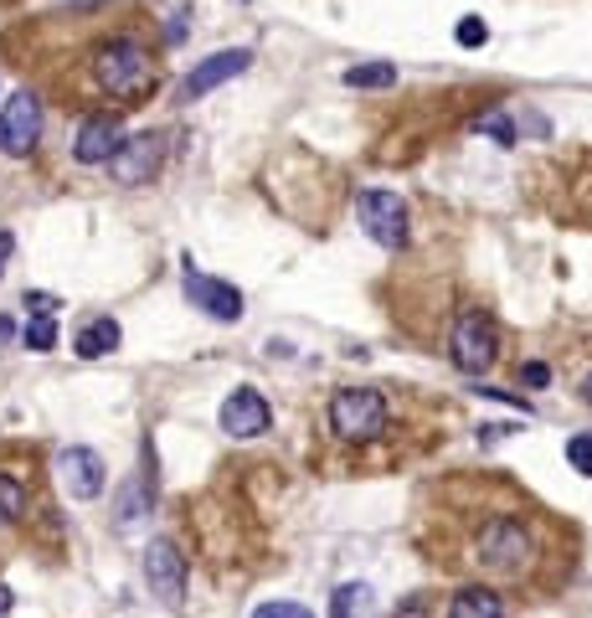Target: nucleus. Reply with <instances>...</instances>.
<instances>
[{
    "label": "nucleus",
    "mask_w": 592,
    "mask_h": 618,
    "mask_svg": "<svg viewBox=\"0 0 592 618\" xmlns=\"http://www.w3.org/2000/svg\"><path fill=\"white\" fill-rule=\"evenodd\" d=\"M474 567L485 577H500V583H520L541 562V542H536V526L526 515H489L485 526L474 531Z\"/></svg>",
    "instance_id": "obj_1"
},
{
    "label": "nucleus",
    "mask_w": 592,
    "mask_h": 618,
    "mask_svg": "<svg viewBox=\"0 0 592 618\" xmlns=\"http://www.w3.org/2000/svg\"><path fill=\"white\" fill-rule=\"evenodd\" d=\"M93 83H98L108 98L134 104V98H145V93L155 88V62H149V52L134 42V36H114V42H104L93 52Z\"/></svg>",
    "instance_id": "obj_2"
},
{
    "label": "nucleus",
    "mask_w": 592,
    "mask_h": 618,
    "mask_svg": "<svg viewBox=\"0 0 592 618\" xmlns=\"http://www.w3.org/2000/svg\"><path fill=\"white\" fill-rule=\"evenodd\" d=\"M448 350H454V366H459L464 377H485L489 366L500 362V325L485 310H464Z\"/></svg>",
    "instance_id": "obj_3"
},
{
    "label": "nucleus",
    "mask_w": 592,
    "mask_h": 618,
    "mask_svg": "<svg viewBox=\"0 0 592 618\" xmlns=\"http://www.w3.org/2000/svg\"><path fill=\"white\" fill-rule=\"evenodd\" d=\"M330 428L351 443H366V438L386 433V397L371 392V387H345V392L330 397Z\"/></svg>",
    "instance_id": "obj_4"
},
{
    "label": "nucleus",
    "mask_w": 592,
    "mask_h": 618,
    "mask_svg": "<svg viewBox=\"0 0 592 618\" xmlns=\"http://www.w3.org/2000/svg\"><path fill=\"white\" fill-rule=\"evenodd\" d=\"M42 139V98L37 93H11L0 108V150L6 155H31Z\"/></svg>",
    "instance_id": "obj_5"
},
{
    "label": "nucleus",
    "mask_w": 592,
    "mask_h": 618,
    "mask_svg": "<svg viewBox=\"0 0 592 618\" xmlns=\"http://www.w3.org/2000/svg\"><path fill=\"white\" fill-rule=\"evenodd\" d=\"M355 211H361V227L371 232V242H382V248L407 242V207H402L397 191H361Z\"/></svg>",
    "instance_id": "obj_6"
},
{
    "label": "nucleus",
    "mask_w": 592,
    "mask_h": 618,
    "mask_svg": "<svg viewBox=\"0 0 592 618\" xmlns=\"http://www.w3.org/2000/svg\"><path fill=\"white\" fill-rule=\"evenodd\" d=\"M145 577H149V593H155L160 604L176 608L180 598H186V557H180V546L155 536V542L145 546Z\"/></svg>",
    "instance_id": "obj_7"
},
{
    "label": "nucleus",
    "mask_w": 592,
    "mask_h": 618,
    "mask_svg": "<svg viewBox=\"0 0 592 618\" xmlns=\"http://www.w3.org/2000/svg\"><path fill=\"white\" fill-rule=\"evenodd\" d=\"M248 67H252V52H248V46H232V52H211L207 62H196L191 73H186V83H180V98H186V104H196V98H207L211 88H222V83L242 77Z\"/></svg>",
    "instance_id": "obj_8"
},
{
    "label": "nucleus",
    "mask_w": 592,
    "mask_h": 618,
    "mask_svg": "<svg viewBox=\"0 0 592 618\" xmlns=\"http://www.w3.org/2000/svg\"><path fill=\"white\" fill-rule=\"evenodd\" d=\"M186 300H191L201 315L222 320V325L242 320V294H237L232 284H222V279H211V273H196L191 263H186Z\"/></svg>",
    "instance_id": "obj_9"
},
{
    "label": "nucleus",
    "mask_w": 592,
    "mask_h": 618,
    "mask_svg": "<svg viewBox=\"0 0 592 618\" xmlns=\"http://www.w3.org/2000/svg\"><path fill=\"white\" fill-rule=\"evenodd\" d=\"M268 422H273V408H268V397L258 387H237L222 402V433L232 438H263Z\"/></svg>",
    "instance_id": "obj_10"
},
{
    "label": "nucleus",
    "mask_w": 592,
    "mask_h": 618,
    "mask_svg": "<svg viewBox=\"0 0 592 618\" xmlns=\"http://www.w3.org/2000/svg\"><path fill=\"white\" fill-rule=\"evenodd\" d=\"M160 170V135H134L118 145V155L108 160V176L118 186H145Z\"/></svg>",
    "instance_id": "obj_11"
},
{
    "label": "nucleus",
    "mask_w": 592,
    "mask_h": 618,
    "mask_svg": "<svg viewBox=\"0 0 592 618\" xmlns=\"http://www.w3.org/2000/svg\"><path fill=\"white\" fill-rule=\"evenodd\" d=\"M58 474H62V484H67V495L73 500H98L104 495V484H108L104 459H98L93 449H62Z\"/></svg>",
    "instance_id": "obj_12"
},
{
    "label": "nucleus",
    "mask_w": 592,
    "mask_h": 618,
    "mask_svg": "<svg viewBox=\"0 0 592 618\" xmlns=\"http://www.w3.org/2000/svg\"><path fill=\"white\" fill-rule=\"evenodd\" d=\"M118 145H124V124L114 119V114H93V119H83V129H77V166H108L118 155Z\"/></svg>",
    "instance_id": "obj_13"
},
{
    "label": "nucleus",
    "mask_w": 592,
    "mask_h": 618,
    "mask_svg": "<svg viewBox=\"0 0 592 618\" xmlns=\"http://www.w3.org/2000/svg\"><path fill=\"white\" fill-rule=\"evenodd\" d=\"M114 346H118V325H114L108 315L89 320V325L77 331V341H73V350L83 356V362H98V356H108Z\"/></svg>",
    "instance_id": "obj_14"
},
{
    "label": "nucleus",
    "mask_w": 592,
    "mask_h": 618,
    "mask_svg": "<svg viewBox=\"0 0 592 618\" xmlns=\"http://www.w3.org/2000/svg\"><path fill=\"white\" fill-rule=\"evenodd\" d=\"M330 618H376V593H371V583H345V588H335Z\"/></svg>",
    "instance_id": "obj_15"
},
{
    "label": "nucleus",
    "mask_w": 592,
    "mask_h": 618,
    "mask_svg": "<svg viewBox=\"0 0 592 618\" xmlns=\"http://www.w3.org/2000/svg\"><path fill=\"white\" fill-rule=\"evenodd\" d=\"M448 618H505V604L489 588H464L454 604H448Z\"/></svg>",
    "instance_id": "obj_16"
},
{
    "label": "nucleus",
    "mask_w": 592,
    "mask_h": 618,
    "mask_svg": "<svg viewBox=\"0 0 592 618\" xmlns=\"http://www.w3.org/2000/svg\"><path fill=\"white\" fill-rule=\"evenodd\" d=\"M397 83V67L392 62H361V67H345V88H392Z\"/></svg>",
    "instance_id": "obj_17"
},
{
    "label": "nucleus",
    "mask_w": 592,
    "mask_h": 618,
    "mask_svg": "<svg viewBox=\"0 0 592 618\" xmlns=\"http://www.w3.org/2000/svg\"><path fill=\"white\" fill-rule=\"evenodd\" d=\"M21 511H27V484L15 474H0V521H15Z\"/></svg>",
    "instance_id": "obj_18"
},
{
    "label": "nucleus",
    "mask_w": 592,
    "mask_h": 618,
    "mask_svg": "<svg viewBox=\"0 0 592 618\" xmlns=\"http://www.w3.org/2000/svg\"><path fill=\"white\" fill-rule=\"evenodd\" d=\"M474 129H479V135H489L495 145H516V124L505 119V114H485V119H474Z\"/></svg>",
    "instance_id": "obj_19"
},
{
    "label": "nucleus",
    "mask_w": 592,
    "mask_h": 618,
    "mask_svg": "<svg viewBox=\"0 0 592 618\" xmlns=\"http://www.w3.org/2000/svg\"><path fill=\"white\" fill-rule=\"evenodd\" d=\"M52 346H58V325H52L46 315H37L27 325V350H52Z\"/></svg>",
    "instance_id": "obj_20"
},
{
    "label": "nucleus",
    "mask_w": 592,
    "mask_h": 618,
    "mask_svg": "<svg viewBox=\"0 0 592 618\" xmlns=\"http://www.w3.org/2000/svg\"><path fill=\"white\" fill-rule=\"evenodd\" d=\"M454 36H459V46H469V52H474V46H485V42H489V27L479 21V15H464Z\"/></svg>",
    "instance_id": "obj_21"
},
{
    "label": "nucleus",
    "mask_w": 592,
    "mask_h": 618,
    "mask_svg": "<svg viewBox=\"0 0 592 618\" xmlns=\"http://www.w3.org/2000/svg\"><path fill=\"white\" fill-rule=\"evenodd\" d=\"M567 459H572V469H578V474H592V433L572 438V443H567Z\"/></svg>",
    "instance_id": "obj_22"
},
{
    "label": "nucleus",
    "mask_w": 592,
    "mask_h": 618,
    "mask_svg": "<svg viewBox=\"0 0 592 618\" xmlns=\"http://www.w3.org/2000/svg\"><path fill=\"white\" fill-rule=\"evenodd\" d=\"M252 618H314L304 604H263V608H252Z\"/></svg>",
    "instance_id": "obj_23"
},
{
    "label": "nucleus",
    "mask_w": 592,
    "mask_h": 618,
    "mask_svg": "<svg viewBox=\"0 0 592 618\" xmlns=\"http://www.w3.org/2000/svg\"><path fill=\"white\" fill-rule=\"evenodd\" d=\"M520 381H526V387H547L551 371H547L541 362H526V366H520Z\"/></svg>",
    "instance_id": "obj_24"
},
{
    "label": "nucleus",
    "mask_w": 592,
    "mask_h": 618,
    "mask_svg": "<svg viewBox=\"0 0 592 618\" xmlns=\"http://www.w3.org/2000/svg\"><path fill=\"white\" fill-rule=\"evenodd\" d=\"M27 304H31V315H58V300H52V294H27Z\"/></svg>",
    "instance_id": "obj_25"
},
{
    "label": "nucleus",
    "mask_w": 592,
    "mask_h": 618,
    "mask_svg": "<svg viewBox=\"0 0 592 618\" xmlns=\"http://www.w3.org/2000/svg\"><path fill=\"white\" fill-rule=\"evenodd\" d=\"M11 253H15V238H11V232H0V273H6V263H11Z\"/></svg>",
    "instance_id": "obj_26"
},
{
    "label": "nucleus",
    "mask_w": 592,
    "mask_h": 618,
    "mask_svg": "<svg viewBox=\"0 0 592 618\" xmlns=\"http://www.w3.org/2000/svg\"><path fill=\"white\" fill-rule=\"evenodd\" d=\"M392 618H428V604H402Z\"/></svg>",
    "instance_id": "obj_27"
},
{
    "label": "nucleus",
    "mask_w": 592,
    "mask_h": 618,
    "mask_svg": "<svg viewBox=\"0 0 592 618\" xmlns=\"http://www.w3.org/2000/svg\"><path fill=\"white\" fill-rule=\"evenodd\" d=\"M62 6H73V11H93V6H104V0H62Z\"/></svg>",
    "instance_id": "obj_28"
},
{
    "label": "nucleus",
    "mask_w": 592,
    "mask_h": 618,
    "mask_svg": "<svg viewBox=\"0 0 592 618\" xmlns=\"http://www.w3.org/2000/svg\"><path fill=\"white\" fill-rule=\"evenodd\" d=\"M11 604H15V598H11V588H0V618L11 614Z\"/></svg>",
    "instance_id": "obj_29"
}]
</instances>
